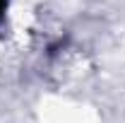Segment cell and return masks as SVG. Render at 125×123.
Masks as SVG:
<instances>
[{"mask_svg":"<svg viewBox=\"0 0 125 123\" xmlns=\"http://www.w3.org/2000/svg\"><path fill=\"white\" fill-rule=\"evenodd\" d=\"M5 7H7V0H0V17H2V12H5Z\"/></svg>","mask_w":125,"mask_h":123,"instance_id":"cell-1","label":"cell"}]
</instances>
